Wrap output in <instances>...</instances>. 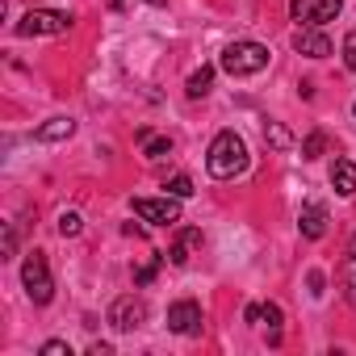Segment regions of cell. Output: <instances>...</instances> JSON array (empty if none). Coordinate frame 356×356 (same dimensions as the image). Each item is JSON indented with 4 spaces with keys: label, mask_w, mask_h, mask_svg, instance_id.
Wrapping results in <instances>:
<instances>
[{
    "label": "cell",
    "mask_w": 356,
    "mask_h": 356,
    "mask_svg": "<svg viewBox=\"0 0 356 356\" xmlns=\"http://www.w3.org/2000/svg\"><path fill=\"white\" fill-rule=\"evenodd\" d=\"M331 185H335L339 197H352V193H356V163H352V159H335V168H331Z\"/></svg>",
    "instance_id": "cell-13"
},
{
    "label": "cell",
    "mask_w": 356,
    "mask_h": 356,
    "mask_svg": "<svg viewBox=\"0 0 356 356\" xmlns=\"http://www.w3.org/2000/svg\"><path fill=\"white\" fill-rule=\"evenodd\" d=\"M13 248H17V231H13V227H9V231H5V260H9V256H13Z\"/></svg>",
    "instance_id": "cell-25"
},
{
    "label": "cell",
    "mask_w": 356,
    "mask_h": 356,
    "mask_svg": "<svg viewBox=\"0 0 356 356\" xmlns=\"http://www.w3.org/2000/svg\"><path fill=\"white\" fill-rule=\"evenodd\" d=\"M264 138H268V143H273L277 151H285V147L293 143V138H289V130H285L281 122H264Z\"/></svg>",
    "instance_id": "cell-19"
},
{
    "label": "cell",
    "mask_w": 356,
    "mask_h": 356,
    "mask_svg": "<svg viewBox=\"0 0 356 356\" xmlns=\"http://www.w3.org/2000/svg\"><path fill=\"white\" fill-rule=\"evenodd\" d=\"M168 331L176 335H202V306L193 298H181L168 306Z\"/></svg>",
    "instance_id": "cell-7"
},
{
    "label": "cell",
    "mask_w": 356,
    "mask_h": 356,
    "mask_svg": "<svg viewBox=\"0 0 356 356\" xmlns=\"http://www.w3.org/2000/svg\"><path fill=\"white\" fill-rule=\"evenodd\" d=\"M352 113H356V105H352Z\"/></svg>",
    "instance_id": "cell-29"
},
{
    "label": "cell",
    "mask_w": 356,
    "mask_h": 356,
    "mask_svg": "<svg viewBox=\"0 0 356 356\" xmlns=\"http://www.w3.org/2000/svg\"><path fill=\"white\" fill-rule=\"evenodd\" d=\"M130 210H134L143 222H151V227H172V222H181V197H172V193H163V197H134Z\"/></svg>",
    "instance_id": "cell-4"
},
{
    "label": "cell",
    "mask_w": 356,
    "mask_h": 356,
    "mask_svg": "<svg viewBox=\"0 0 356 356\" xmlns=\"http://www.w3.org/2000/svg\"><path fill=\"white\" fill-rule=\"evenodd\" d=\"M159 260H163V256H155L151 264H143V268L134 273V285H151V281H155V273H159Z\"/></svg>",
    "instance_id": "cell-22"
},
{
    "label": "cell",
    "mask_w": 356,
    "mask_h": 356,
    "mask_svg": "<svg viewBox=\"0 0 356 356\" xmlns=\"http://www.w3.org/2000/svg\"><path fill=\"white\" fill-rule=\"evenodd\" d=\"M339 9H343V0H293V5H289V13H293L298 26H318V30L327 22H335Z\"/></svg>",
    "instance_id": "cell-6"
},
{
    "label": "cell",
    "mask_w": 356,
    "mask_h": 356,
    "mask_svg": "<svg viewBox=\"0 0 356 356\" xmlns=\"http://www.w3.org/2000/svg\"><path fill=\"white\" fill-rule=\"evenodd\" d=\"M193 248H202V231H197V227H189V231L176 235V243L168 248V260H172V264H189V252H193Z\"/></svg>",
    "instance_id": "cell-11"
},
{
    "label": "cell",
    "mask_w": 356,
    "mask_h": 356,
    "mask_svg": "<svg viewBox=\"0 0 356 356\" xmlns=\"http://www.w3.org/2000/svg\"><path fill=\"white\" fill-rule=\"evenodd\" d=\"M22 285L30 293L34 306H47L55 298V281H51V264H47V252H30L26 264H22Z\"/></svg>",
    "instance_id": "cell-3"
},
{
    "label": "cell",
    "mask_w": 356,
    "mask_h": 356,
    "mask_svg": "<svg viewBox=\"0 0 356 356\" xmlns=\"http://www.w3.org/2000/svg\"><path fill=\"white\" fill-rule=\"evenodd\" d=\"M298 227H302L306 239H323V235H327V206H323V202H306Z\"/></svg>",
    "instance_id": "cell-10"
},
{
    "label": "cell",
    "mask_w": 356,
    "mask_h": 356,
    "mask_svg": "<svg viewBox=\"0 0 356 356\" xmlns=\"http://www.w3.org/2000/svg\"><path fill=\"white\" fill-rule=\"evenodd\" d=\"M80 231H84V218H80L76 210H63V214H59V235L72 239V235H80Z\"/></svg>",
    "instance_id": "cell-20"
},
{
    "label": "cell",
    "mask_w": 356,
    "mask_h": 356,
    "mask_svg": "<svg viewBox=\"0 0 356 356\" xmlns=\"http://www.w3.org/2000/svg\"><path fill=\"white\" fill-rule=\"evenodd\" d=\"M293 51L306 55V59H327V55H331V38H327L318 26H302V30L293 34Z\"/></svg>",
    "instance_id": "cell-9"
},
{
    "label": "cell",
    "mask_w": 356,
    "mask_h": 356,
    "mask_svg": "<svg viewBox=\"0 0 356 356\" xmlns=\"http://www.w3.org/2000/svg\"><path fill=\"white\" fill-rule=\"evenodd\" d=\"M343 67H348V72H356V30L343 38Z\"/></svg>",
    "instance_id": "cell-23"
},
{
    "label": "cell",
    "mask_w": 356,
    "mask_h": 356,
    "mask_svg": "<svg viewBox=\"0 0 356 356\" xmlns=\"http://www.w3.org/2000/svg\"><path fill=\"white\" fill-rule=\"evenodd\" d=\"M248 163H252V155H248L243 134H235V130L214 134V143H210V151H206V168H210V176H218V181H235V176L248 172Z\"/></svg>",
    "instance_id": "cell-1"
},
{
    "label": "cell",
    "mask_w": 356,
    "mask_h": 356,
    "mask_svg": "<svg viewBox=\"0 0 356 356\" xmlns=\"http://www.w3.org/2000/svg\"><path fill=\"white\" fill-rule=\"evenodd\" d=\"M310 293H314V298L323 293V273H310Z\"/></svg>",
    "instance_id": "cell-26"
},
{
    "label": "cell",
    "mask_w": 356,
    "mask_h": 356,
    "mask_svg": "<svg viewBox=\"0 0 356 356\" xmlns=\"http://www.w3.org/2000/svg\"><path fill=\"white\" fill-rule=\"evenodd\" d=\"M88 356H113V348H109V343H92Z\"/></svg>",
    "instance_id": "cell-27"
},
{
    "label": "cell",
    "mask_w": 356,
    "mask_h": 356,
    "mask_svg": "<svg viewBox=\"0 0 356 356\" xmlns=\"http://www.w3.org/2000/svg\"><path fill=\"white\" fill-rule=\"evenodd\" d=\"M260 323H268V343H281V306L277 302H264V318Z\"/></svg>",
    "instance_id": "cell-18"
},
{
    "label": "cell",
    "mask_w": 356,
    "mask_h": 356,
    "mask_svg": "<svg viewBox=\"0 0 356 356\" xmlns=\"http://www.w3.org/2000/svg\"><path fill=\"white\" fill-rule=\"evenodd\" d=\"M218 63H222L227 76L243 80V76H256V72L268 67V47H264V42H231Z\"/></svg>",
    "instance_id": "cell-2"
},
{
    "label": "cell",
    "mask_w": 356,
    "mask_h": 356,
    "mask_svg": "<svg viewBox=\"0 0 356 356\" xmlns=\"http://www.w3.org/2000/svg\"><path fill=\"white\" fill-rule=\"evenodd\" d=\"M72 30V17L59 13V9H30L22 22H17V34L22 38H42V34H67Z\"/></svg>",
    "instance_id": "cell-5"
},
{
    "label": "cell",
    "mask_w": 356,
    "mask_h": 356,
    "mask_svg": "<svg viewBox=\"0 0 356 356\" xmlns=\"http://www.w3.org/2000/svg\"><path fill=\"white\" fill-rule=\"evenodd\" d=\"M327 151V134L323 130H310L306 138H302V159H318Z\"/></svg>",
    "instance_id": "cell-17"
},
{
    "label": "cell",
    "mask_w": 356,
    "mask_h": 356,
    "mask_svg": "<svg viewBox=\"0 0 356 356\" xmlns=\"http://www.w3.org/2000/svg\"><path fill=\"white\" fill-rule=\"evenodd\" d=\"M163 189H168L172 197H181V202H185V197H193V181H189L185 172H176V176H172V181H168Z\"/></svg>",
    "instance_id": "cell-21"
},
{
    "label": "cell",
    "mask_w": 356,
    "mask_h": 356,
    "mask_svg": "<svg viewBox=\"0 0 356 356\" xmlns=\"http://www.w3.org/2000/svg\"><path fill=\"white\" fill-rule=\"evenodd\" d=\"M109 323H113V331H134V327H143V323H147V302L134 298V293L118 298V302L109 306Z\"/></svg>",
    "instance_id": "cell-8"
},
{
    "label": "cell",
    "mask_w": 356,
    "mask_h": 356,
    "mask_svg": "<svg viewBox=\"0 0 356 356\" xmlns=\"http://www.w3.org/2000/svg\"><path fill=\"white\" fill-rule=\"evenodd\" d=\"M72 134H76V122H72V118H51V122H42V126L34 130L38 143H63V138H72Z\"/></svg>",
    "instance_id": "cell-12"
},
{
    "label": "cell",
    "mask_w": 356,
    "mask_h": 356,
    "mask_svg": "<svg viewBox=\"0 0 356 356\" xmlns=\"http://www.w3.org/2000/svg\"><path fill=\"white\" fill-rule=\"evenodd\" d=\"M138 143H143V155H147V159H163V155H172V138H168V134L138 130Z\"/></svg>",
    "instance_id": "cell-15"
},
{
    "label": "cell",
    "mask_w": 356,
    "mask_h": 356,
    "mask_svg": "<svg viewBox=\"0 0 356 356\" xmlns=\"http://www.w3.org/2000/svg\"><path fill=\"white\" fill-rule=\"evenodd\" d=\"M38 352H42V356H72V348H67L63 339H47V343H42Z\"/></svg>",
    "instance_id": "cell-24"
},
{
    "label": "cell",
    "mask_w": 356,
    "mask_h": 356,
    "mask_svg": "<svg viewBox=\"0 0 356 356\" xmlns=\"http://www.w3.org/2000/svg\"><path fill=\"white\" fill-rule=\"evenodd\" d=\"M210 88H214V67H210V63H202V67H197V72L189 76V84H185V92H189V97L197 101V97H206Z\"/></svg>",
    "instance_id": "cell-16"
},
{
    "label": "cell",
    "mask_w": 356,
    "mask_h": 356,
    "mask_svg": "<svg viewBox=\"0 0 356 356\" xmlns=\"http://www.w3.org/2000/svg\"><path fill=\"white\" fill-rule=\"evenodd\" d=\"M147 5H163V0H147Z\"/></svg>",
    "instance_id": "cell-28"
},
{
    "label": "cell",
    "mask_w": 356,
    "mask_h": 356,
    "mask_svg": "<svg viewBox=\"0 0 356 356\" xmlns=\"http://www.w3.org/2000/svg\"><path fill=\"white\" fill-rule=\"evenodd\" d=\"M343 298L356 310V235L348 239V256H343Z\"/></svg>",
    "instance_id": "cell-14"
}]
</instances>
